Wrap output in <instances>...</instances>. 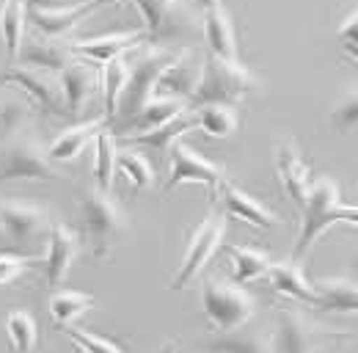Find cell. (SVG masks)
Wrapping results in <instances>:
<instances>
[{
    "label": "cell",
    "instance_id": "1",
    "mask_svg": "<svg viewBox=\"0 0 358 353\" xmlns=\"http://www.w3.org/2000/svg\"><path fill=\"white\" fill-rule=\"evenodd\" d=\"M303 219H301V232H298V240H295V249H292V260L298 263L322 232H328L334 223H356L358 210L356 205H345L342 202V191H339V182L334 176H317L309 185V193H306V202L301 207Z\"/></svg>",
    "mask_w": 358,
    "mask_h": 353
},
{
    "label": "cell",
    "instance_id": "2",
    "mask_svg": "<svg viewBox=\"0 0 358 353\" xmlns=\"http://www.w3.org/2000/svg\"><path fill=\"white\" fill-rule=\"evenodd\" d=\"M80 229L96 260H110L127 235V216L110 191L86 188L80 196Z\"/></svg>",
    "mask_w": 358,
    "mask_h": 353
},
{
    "label": "cell",
    "instance_id": "3",
    "mask_svg": "<svg viewBox=\"0 0 358 353\" xmlns=\"http://www.w3.org/2000/svg\"><path fill=\"white\" fill-rule=\"evenodd\" d=\"M257 88H259V78L245 64L224 61V58H215L207 53L199 86L193 91V97L187 99V111L201 108V105H213V102L237 105L243 97H248Z\"/></svg>",
    "mask_w": 358,
    "mask_h": 353
},
{
    "label": "cell",
    "instance_id": "4",
    "mask_svg": "<svg viewBox=\"0 0 358 353\" xmlns=\"http://www.w3.org/2000/svg\"><path fill=\"white\" fill-rule=\"evenodd\" d=\"M174 58V53L169 47H160V44H152L149 50H143L135 61H127L130 67V75H127V86L119 97V105H116V116L108 122V130L124 125L130 116H135L152 97H155V86H157V78L160 72L166 69V64Z\"/></svg>",
    "mask_w": 358,
    "mask_h": 353
},
{
    "label": "cell",
    "instance_id": "5",
    "mask_svg": "<svg viewBox=\"0 0 358 353\" xmlns=\"http://www.w3.org/2000/svg\"><path fill=\"white\" fill-rule=\"evenodd\" d=\"M201 309L207 323L218 331H234L248 326V320L257 314V301L248 290H243L234 282H224V279H207L201 284Z\"/></svg>",
    "mask_w": 358,
    "mask_h": 353
},
{
    "label": "cell",
    "instance_id": "6",
    "mask_svg": "<svg viewBox=\"0 0 358 353\" xmlns=\"http://www.w3.org/2000/svg\"><path fill=\"white\" fill-rule=\"evenodd\" d=\"M224 237H226V216L221 210H210L204 216V221L193 229V235L187 240V249H185V257L179 263L177 273L171 276L169 287L171 290H185L187 284H193V279L201 276V270L213 263V257L224 246Z\"/></svg>",
    "mask_w": 358,
    "mask_h": 353
},
{
    "label": "cell",
    "instance_id": "7",
    "mask_svg": "<svg viewBox=\"0 0 358 353\" xmlns=\"http://www.w3.org/2000/svg\"><path fill=\"white\" fill-rule=\"evenodd\" d=\"M353 334L342 328H325L298 309L278 312V328L273 331L275 353H317L331 340H348Z\"/></svg>",
    "mask_w": 358,
    "mask_h": 353
},
{
    "label": "cell",
    "instance_id": "8",
    "mask_svg": "<svg viewBox=\"0 0 358 353\" xmlns=\"http://www.w3.org/2000/svg\"><path fill=\"white\" fill-rule=\"evenodd\" d=\"M55 163H50L47 149L36 144L31 135H14L0 146V185L14 179H61Z\"/></svg>",
    "mask_w": 358,
    "mask_h": 353
},
{
    "label": "cell",
    "instance_id": "9",
    "mask_svg": "<svg viewBox=\"0 0 358 353\" xmlns=\"http://www.w3.org/2000/svg\"><path fill=\"white\" fill-rule=\"evenodd\" d=\"M0 223L14 246V254L31 251L34 246H39V240H45L50 232V210L34 202H22V199H0Z\"/></svg>",
    "mask_w": 358,
    "mask_h": 353
},
{
    "label": "cell",
    "instance_id": "10",
    "mask_svg": "<svg viewBox=\"0 0 358 353\" xmlns=\"http://www.w3.org/2000/svg\"><path fill=\"white\" fill-rule=\"evenodd\" d=\"M169 155H171V169H169V179L163 185V193H171L182 185H204L210 199L218 196V188L226 179V169L218 163H210L204 155H199L190 144H185L182 138L174 141L169 146Z\"/></svg>",
    "mask_w": 358,
    "mask_h": 353
},
{
    "label": "cell",
    "instance_id": "11",
    "mask_svg": "<svg viewBox=\"0 0 358 353\" xmlns=\"http://www.w3.org/2000/svg\"><path fill=\"white\" fill-rule=\"evenodd\" d=\"M17 86L22 88L34 105H39V111L47 116H61L64 113V99H61V83L58 75L36 69V67H25V64H8L0 72V88Z\"/></svg>",
    "mask_w": 358,
    "mask_h": 353
},
{
    "label": "cell",
    "instance_id": "12",
    "mask_svg": "<svg viewBox=\"0 0 358 353\" xmlns=\"http://www.w3.org/2000/svg\"><path fill=\"white\" fill-rule=\"evenodd\" d=\"M201 67H204V55L193 47H182L174 53V58L166 64V69L157 78L155 97H169V99H182L187 105V99L193 97V91L199 86L201 78Z\"/></svg>",
    "mask_w": 358,
    "mask_h": 353
},
{
    "label": "cell",
    "instance_id": "13",
    "mask_svg": "<svg viewBox=\"0 0 358 353\" xmlns=\"http://www.w3.org/2000/svg\"><path fill=\"white\" fill-rule=\"evenodd\" d=\"M141 44H149L146 28L127 31V34H105V36L78 39V42H69V50H72V55L80 58V61H89L94 67H105V64H110V61L127 55L130 50L141 47Z\"/></svg>",
    "mask_w": 358,
    "mask_h": 353
},
{
    "label": "cell",
    "instance_id": "14",
    "mask_svg": "<svg viewBox=\"0 0 358 353\" xmlns=\"http://www.w3.org/2000/svg\"><path fill=\"white\" fill-rule=\"evenodd\" d=\"M78 254H80V237L69 226L52 221L50 232H47V254L45 263H42L50 287L61 290V284L66 282V276L72 270V263L78 260Z\"/></svg>",
    "mask_w": 358,
    "mask_h": 353
},
{
    "label": "cell",
    "instance_id": "15",
    "mask_svg": "<svg viewBox=\"0 0 358 353\" xmlns=\"http://www.w3.org/2000/svg\"><path fill=\"white\" fill-rule=\"evenodd\" d=\"M273 160H275V174L281 179V185L287 188V193L292 196V202L298 205V210L306 202L309 185H312V172L298 149V144L292 138H281L273 146Z\"/></svg>",
    "mask_w": 358,
    "mask_h": 353
},
{
    "label": "cell",
    "instance_id": "16",
    "mask_svg": "<svg viewBox=\"0 0 358 353\" xmlns=\"http://www.w3.org/2000/svg\"><path fill=\"white\" fill-rule=\"evenodd\" d=\"M102 3H108V0H83V3H69V6H58V8H28V20L47 39H64L66 34L75 31L78 22H83Z\"/></svg>",
    "mask_w": 358,
    "mask_h": 353
},
{
    "label": "cell",
    "instance_id": "17",
    "mask_svg": "<svg viewBox=\"0 0 358 353\" xmlns=\"http://www.w3.org/2000/svg\"><path fill=\"white\" fill-rule=\"evenodd\" d=\"M61 99H64V116H78L89 105L91 94L96 88V69L89 61L75 58L58 72Z\"/></svg>",
    "mask_w": 358,
    "mask_h": 353
},
{
    "label": "cell",
    "instance_id": "18",
    "mask_svg": "<svg viewBox=\"0 0 358 353\" xmlns=\"http://www.w3.org/2000/svg\"><path fill=\"white\" fill-rule=\"evenodd\" d=\"M218 199L224 205V216H234V219L245 221L251 226H259V229H273L278 223V216L270 210L268 205H262L259 199H254L251 193H245L240 185L229 182L226 176L218 188Z\"/></svg>",
    "mask_w": 358,
    "mask_h": 353
},
{
    "label": "cell",
    "instance_id": "19",
    "mask_svg": "<svg viewBox=\"0 0 358 353\" xmlns=\"http://www.w3.org/2000/svg\"><path fill=\"white\" fill-rule=\"evenodd\" d=\"M187 111V105L182 99H169V97H152L135 116H130L124 125L113 127V138H122V135H138V132H149L155 127H163L169 125L171 119H177Z\"/></svg>",
    "mask_w": 358,
    "mask_h": 353
},
{
    "label": "cell",
    "instance_id": "20",
    "mask_svg": "<svg viewBox=\"0 0 358 353\" xmlns=\"http://www.w3.org/2000/svg\"><path fill=\"white\" fill-rule=\"evenodd\" d=\"M201 36L210 50V55L224 58V61H240L237 58V34H234V22L226 14L224 6L207 8L201 11Z\"/></svg>",
    "mask_w": 358,
    "mask_h": 353
},
{
    "label": "cell",
    "instance_id": "21",
    "mask_svg": "<svg viewBox=\"0 0 358 353\" xmlns=\"http://www.w3.org/2000/svg\"><path fill=\"white\" fill-rule=\"evenodd\" d=\"M273 287V293L284 296V298H292V301H301L306 307H317V290H314V282L306 279V273L301 270V265L295 260L289 263H273L265 276Z\"/></svg>",
    "mask_w": 358,
    "mask_h": 353
},
{
    "label": "cell",
    "instance_id": "22",
    "mask_svg": "<svg viewBox=\"0 0 358 353\" xmlns=\"http://www.w3.org/2000/svg\"><path fill=\"white\" fill-rule=\"evenodd\" d=\"M75 55L69 50V44L64 39H34V42L22 44L20 47V55L14 64H25V67H36V69H45L58 75L66 64H72Z\"/></svg>",
    "mask_w": 358,
    "mask_h": 353
},
{
    "label": "cell",
    "instance_id": "23",
    "mask_svg": "<svg viewBox=\"0 0 358 353\" xmlns=\"http://www.w3.org/2000/svg\"><path fill=\"white\" fill-rule=\"evenodd\" d=\"M105 125H108L105 119H91L86 125H75V127L64 130L47 149L50 163H72V160H78V155L89 146L91 141H94V135L102 130Z\"/></svg>",
    "mask_w": 358,
    "mask_h": 353
},
{
    "label": "cell",
    "instance_id": "24",
    "mask_svg": "<svg viewBox=\"0 0 358 353\" xmlns=\"http://www.w3.org/2000/svg\"><path fill=\"white\" fill-rule=\"evenodd\" d=\"M193 127L210 135V138H218L226 141L231 138L237 127H240V111L237 105H226V102H213V105H201V108H193Z\"/></svg>",
    "mask_w": 358,
    "mask_h": 353
},
{
    "label": "cell",
    "instance_id": "25",
    "mask_svg": "<svg viewBox=\"0 0 358 353\" xmlns=\"http://www.w3.org/2000/svg\"><path fill=\"white\" fill-rule=\"evenodd\" d=\"M187 130H193V116H187V111H185L182 116L171 119V122L163 125V127H155V130H149V132H138V135H122L119 141L127 144V146H143V149H152V152H157V155H166L169 146H171L174 141H179Z\"/></svg>",
    "mask_w": 358,
    "mask_h": 353
},
{
    "label": "cell",
    "instance_id": "26",
    "mask_svg": "<svg viewBox=\"0 0 358 353\" xmlns=\"http://www.w3.org/2000/svg\"><path fill=\"white\" fill-rule=\"evenodd\" d=\"M215 353H275L273 331H254V328H234L210 342Z\"/></svg>",
    "mask_w": 358,
    "mask_h": 353
},
{
    "label": "cell",
    "instance_id": "27",
    "mask_svg": "<svg viewBox=\"0 0 358 353\" xmlns=\"http://www.w3.org/2000/svg\"><path fill=\"white\" fill-rule=\"evenodd\" d=\"M25 22H28V8L22 0H3L0 3V39L6 44V58L8 64L17 61L22 36H25Z\"/></svg>",
    "mask_w": 358,
    "mask_h": 353
},
{
    "label": "cell",
    "instance_id": "28",
    "mask_svg": "<svg viewBox=\"0 0 358 353\" xmlns=\"http://www.w3.org/2000/svg\"><path fill=\"white\" fill-rule=\"evenodd\" d=\"M229 263H231V279L234 284H251L257 279H265L270 270V260L265 251L259 249H248V246H229Z\"/></svg>",
    "mask_w": 358,
    "mask_h": 353
},
{
    "label": "cell",
    "instance_id": "29",
    "mask_svg": "<svg viewBox=\"0 0 358 353\" xmlns=\"http://www.w3.org/2000/svg\"><path fill=\"white\" fill-rule=\"evenodd\" d=\"M317 290V309L325 312H356L358 290L353 279H325L314 284Z\"/></svg>",
    "mask_w": 358,
    "mask_h": 353
},
{
    "label": "cell",
    "instance_id": "30",
    "mask_svg": "<svg viewBox=\"0 0 358 353\" xmlns=\"http://www.w3.org/2000/svg\"><path fill=\"white\" fill-rule=\"evenodd\" d=\"M94 296L89 293H78V290H55L52 296H50V317H52V323L55 326H72L78 317H83L86 312L94 309Z\"/></svg>",
    "mask_w": 358,
    "mask_h": 353
},
{
    "label": "cell",
    "instance_id": "31",
    "mask_svg": "<svg viewBox=\"0 0 358 353\" xmlns=\"http://www.w3.org/2000/svg\"><path fill=\"white\" fill-rule=\"evenodd\" d=\"M94 144H96V155H94V179L99 191H110L113 188V169H116V138L113 132L108 130V125L94 135Z\"/></svg>",
    "mask_w": 358,
    "mask_h": 353
},
{
    "label": "cell",
    "instance_id": "32",
    "mask_svg": "<svg viewBox=\"0 0 358 353\" xmlns=\"http://www.w3.org/2000/svg\"><path fill=\"white\" fill-rule=\"evenodd\" d=\"M6 337L11 342V348L17 353H31L36 348V340H39V328H36V320L31 312L25 309H14L6 314Z\"/></svg>",
    "mask_w": 358,
    "mask_h": 353
},
{
    "label": "cell",
    "instance_id": "33",
    "mask_svg": "<svg viewBox=\"0 0 358 353\" xmlns=\"http://www.w3.org/2000/svg\"><path fill=\"white\" fill-rule=\"evenodd\" d=\"M116 166L127 174V179L133 182L135 191H146L155 185V166L149 163V158L138 149H119L116 152Z\"/></svg>",
    "mask_w": 358,
    "mask_h": 353
},
{
    "label": "cell",
    "instance_id": "34",
    "mask_svg": "<svg viewBox=\"0 0 358 353\" xmlns=\"http://www.w3.org/2000/svg\"><path fill=\"white\" fill-rule=\"evenodd\" d=\"M127 75H130V67H127V58H116L110 64H105V75H102V86H105V122H110L116 116V105H119V97L127 86Z\"/></svg>",
    "mask_w": 358,
    "mask_h": 353
},
{
    "label": "cell",
    "instance_id": "35",
    "mask_svg": "<svg viewBox=\"0 0 358 353\" xmlns=\"http://www.w3.org/2000/svg\"><path fill=\"white\" fill-rule=\"evenodd\" d=\"M64 334H66L83 353H124L119 345H113L110 340L96 337V334H91V331H83V328H69V326H64Z\"/></svg>",
    "mask_w": 358,
    "mask_h": 353
},
{
    "label": "cell",
    "instance_id": "36",
    "mask_svg": "<svg viewBox=\"0 0 358 353\" xmlns=\"http://www.w3.org/2000/svg\"><path fill=\"white\" fill-rule=\"evenodd\" d=\"M356 119H358V94L356 88H350L345 94V99L331 111V125L339 132H348L356 127Z\"/></svg>",
    "mask_w": 358,
    "mask_h": 353
},
{
    "label": "cell",
    "instance_id": "37",
    "mask_svg": "<svg viewBox=\"0 0 358 353\" xmlns=\"http://www.w3.org/2000/svg\"><path fill=\"white\" fill-rule=\"evenodd\" d=\"M28 116V105L17 99H0V138L11 135Z\"/></svg>",
    "mask_w": 358,
    "mask_h": 353
},
{
    "label": "cell",
    "instance_id": "38",
    "mask_svg": "<svg viewBox=\"0 0 358 353\" xmlns=\"http://www.w3.org/2000/svg\"><path fill=\"white\" fill-rule=\"evenodd\" d=\"M31 265H34L31 257L11 254V251H0V284H11V282H17Z\"/></svg>",
    "mask_w": 358,
    "mask_h": 353
},
{
    "label": "cell",
    "instance_id": "39",
    "mask_svg": "<svg viewBox=\"0 0 358 353\" xmlns=\"http://www.w3.org/2000/svg\"><path fill=\"white\" fill-rule=\"evenodd\" d=\"M133 3L141 8V14H143V28H146V34H152V31L157 28L160 17H163L171 6L182 3V0H133Z\"/></svg>",
    "mask_w": 358,
    "mask_h": 353
},
{
    "label": "cell",
    "instance_id": "40",
    "mask_svg": "<svg viewBox=\"0 0 358 353\" xmlns=\"http://www.w3.org/2000/svg\"><path fill=\"white\" fill-rule=\"evenodd\" d=\"M356 28H358V11H350V14H348V17L342 20V25H339V31H336V36H339V42L345 44V47H350L353 53H356V44H358Z\"/></svg>",
    "mask_w": 358,
    "mask_h": 353
},
{
    "label": "cell",
    "instance_id": "41",
    "mask_svg": "<svg viewBox=\"0 0 358 353\" xmlns=\"http://www.w3.org/2000/svg\"><path fill=\"white\" fill-rule=\"evenodd\" d=\"M25 8H58V6H69V0H22Z\"/></svg>",
    "mask_w": 358,
    "mask_h": 353
},
{
    "label": "cell",
    "instance_id": "42",
    "mask_svg": "<svg viewBox=\"0 0 358 353\" xmlns=\"http://www.w3.org/2000/svg\"><path fill=\"white\" fill-rule=\"evenodd\" d=\"M0 251H11V254H14V246H11V240H8L6 229H3V223H0Z\"/></svg>",
    "mask_w": 358,
    "mask_h": 353
},
{
    "label": "cell",
    "instance_id": "43",
    "mask_svg": "<svg viewBox=\"0 0 358 353\" xmlns=\"http://www.w3.org/2000/svg\"><path fill=\"white\" fill-rule=\"evenodd\" d=\"M215 6H221V0H196L199 11H207V8H215Z\"/></svg>",
    "mask_w": 358,
    "mask_h": 353
},
{
    "label": "cell",
    "instance_id": "44",
    "mask_svg": "<svg viewBox=\"0 0 358 353\" xmlns=\"http://www.w3.org/2000/svg\"><path fill=\"white\" fill-rule=\"evenodd\" d=\"M174 351H177V340H174V342H169V345H166L160 353H174Z\"/></svg>",
    "mask_w": 358,
    "mask_h": 353
},
{
    "label": "cell",
    "instance_id": "45",
    "mask_svg": "<svg viewBox=\"0 0 358 353\" xmlns=\"http://www.w3.org/2000/svg\"><path fill=\"white\" fill-rule=\"evenodd\" d=\"M116 3H122V0H116Z\"/></svg>",
    "mask_w": 358,
    "mask_h": 353
}]
</instances>
